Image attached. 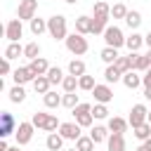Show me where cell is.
Segmentation results:
<instances>
[{"label":"cell","mask_w":151,"mask_h":151,"mask_svg":"<svg viewBox=\"0 0 151 151\" xmlns=\"http://www.w3.org/2000/svg\"><path fill=\"white\" fill-rule=\"evenodd\" d=\"M47 33L54 40H66L68 38V28H66V17L64 14H52L47 19Z\"/></svg>","instance_id":"cell-1"},{"label":"cell","mask_w":151,"mask_h":151,"mask_svg":"<svg viewBox=\"0 0 151 151\" xmlns=\"http://www.w3.org/2000/svg\"><path fill=\"white\" fill-rule=\"evenodd\" d=\"M64 42H66V50H68L71 54H76V57H80V54H85V52L90 50L87 38H85V35H80V33H76V31H73Z\"/></svg>","instance_id":"cell-2"},{"label":"cell","mask_w":151,"mask_h":151,"mask_svg":"<svg viewBox=\"0 0 151 151\" xmlns=\"http://www.w3.org/2000/svg\"><path fill=\"white\" fill-rule=\"evenodd\" d=\"M71 113H73V118H76V123H78L80 127H90L92 120H94V116H92V104H83V101H80Z\"/></svg>","instance_id":"cell-3"},{"label":"cell","mask_w":151,"mask_h":151,"mask_svg":"<svg viewBox=\"0 0 151 151\" xmlns=\"http://www.w3.org/2000/svg\"><path fill=\"white\" fill-rule=\"evenodd\" d=\"M33 130H35V125H33L31 120H24V123H19V125H17V132H14L17 146H26V144L33 139Z\"/></svg>","instance_id":"cell-4"},{"label":"cell","mask_w":151,"mask_h":151,"mask_svg":"<svg viewBox=\"0 0 151 151\" xmlns=\"http://www.w3.org/2000/svg\"><path fill=\"white\" fill-rule=\"evenodd\" d=\"M127 123L132 125V130L139 127V125H144V123H149V109H146L144 104H134V106L130 109V118H127Z\"/></svg>","instance_id":"cell-5"},{"label":"cell","mask_w":151,"mask_h":151,"mask_svg":"<svg viewBox=\"0 0 151 151\" xmlns=\"http://www.w3.org/2000/svg\"><path fill=\"white\" fill-rule=\"evenodd\" d=\"M35 12H38V0H19L17 19H21V21H31V19H35Z\"/></svg>","instance_id":"cell-6"},{"label":"cell","mask_w":151,"mask_h":151,"mask_svg":"<svg viewBox=\"0 0 151 151\" xmlns=\"http://www.w3.org/2000/svg\"><path fill=\"white\" fill-rule=\"evenodd\" d=\"M104 42H106V47H123L125 45V35H123V31L118 28V26H109L106 31H104Z\"/></svg>","instance_id":"cell-7"},{"label":"cell","mask_w":151,"mask_h":151,"mask_svg":"<svg viewBox=\"0 0 151 151\" xmlns=\"http://www.w3.org/2000/svg\"><path fill=\"white\" fill-rule=\"evenodd\" d=\"M17 120H14V116L9 113V111H2L0 113V137L5 139V137H9L12 132H17Z\"/></svg>","instance_id":"cell-8"},{"label":"cell","mask_w":151,"mask_h":151,"mask_svg":"<svg viewBox=\"0 0 151 151\" xmlns=\"http://www.w3.org/2000/svg\"><path fill=\"white\" fill-rule=\"evenodd\" d=\"M24 35V26H21V19H9L7 26H5V38L9 42H19V38Z\"/></svg>","instance_id":"cell-9"},{"label":"cell","mask_w":151,"mask_h":151,"mask_svg":"<svg viewBox=\"0 0 151 151\" xmlns=\"http://www.w3.org/2000/svg\"><path fill=\"white\" fill-rule=\"evenodd\" d=\"M12 78H14V85H26V83H33L38 76H35L28 66H19V68H14Z\"/></svg>","instance_id":"cell-10"},{"label":"cell","mask_w":151,"mask_h":151,"mask_svg":"<svg viewBox=\"0 0 151 151\" xmlns=\"http://www.w3.org/2000/svg\"><path fill=\"white\" fill-rule=\"evenodd\" d=\"M92 94H94V104H109L111 99H113V90H111V85H97L94 90H92Z\"/></svg>","instance_id":"cell-11"},{"label":"cell","mask_w":151,"mask_h":151,"mask_svg":"<svg viewBox=\"0 0 151 151\" xmlns=\"http://www.w3.org/2000/svg\"><path fill=\"white\" fill-rule=\"evenodd\" d=\"M59 134H61L64 139H71V142H78V139L83 137V134H80V125H78V123H61Z\"/></svg>","instance_id":"cell-12"},{"label":"cell","mask_w":151,"mask_h":151,"mask_svg":"<svg viewBox=\"0 0 151 151\" xmlns=\"http://www.w3.org/2000/svg\"><path fill=\"white\" fill-rule=\"evenodd\" d=\"M127 125H130V123H127L125 118L113 116V118H109V125H106V127H109V132H111V134H123V132L127 130Z\"/></svg>","instance_id":"cell-13"},{"label":"cell","mask_w":151,"mask_h":151,"mask_svg":"<svg viewBox=\"0 0 151 151\" xmlns=\"http://www.w3.org/2000/svg\"><path fill=\"white\" fill-rule=\"evenodd\" d=\"M76 33H80V35H87V33H92V17H78L76 19Z\"/></svg>","instance_id":"cell-14"},{"label":"cell","mask_w":151,"mask_h":151,"mask_svg":"<svg viewBox=\"0 0 151 151\" xmlns=\"http://www.w3.org/2000/svg\"><path fill=\"white\" fill-rule=\"evenodd\" d=\"M28 68H31L35 76H47V71H50V64H47L42 57H38V59L28 61Z\"/></svg>","instance_id":"cell-15"},{"label":"cell","mask_w":151,"mask_h":151,"mask_svg":"<svg viewBox=\"0 0 151 151\" xmlns=\"http://www.w3.org/2000/svg\"><path fill=\"white\" fill-rule=\"evenodd\" d=\"M45 146H47L50 151H61V146H64V137H61L59 132H50L47 139H45Z\"/></svg>","instance_id":"cell-16"},{"label":"cell","mask_w":151,"mask_h":151,"mask_svg":"<svg viewBox=\"0 0 151 151\" xmlns=\"http://www.w3.org/2000/svg\"><path fill=\"white\" fill-rule=\"evenodd\" d=\"M123 85L127 90H134L142 85V76H137V71H127V73H123Z\"/></svg>","instance_id":"cell-17"},{"label":"cell","mask_w":151,"mask_h":151,"mask_svg":"<svg viewBox=\"0 0 151 151\" xmlns=\"http://www.w3.org/2000/svg\"><path fill=\"white\" fill-rule=\"evenodd\" d=\"M106 146H109V151H125V137L123 134H109Z\"/></svg>","instance_id":"cell-18"},{"label":"cell","mask_w":151,"mask_h":151,"mask_svg":"<svg viewBox=\"0 0 151 151\" xmlns=\"http://www.w3.org/2000/svg\"><path fill=\"white\" fill-rule=\"evenodd\" d=\"M92 17H104V19H109V17H111V5H106L104 0H97V2L92 5Z\"/></svg>","instance_id":"cell-19"},{"label":"cell","mask_w":151,"mask_h":151,"mask_svg":"<svg viewBox=\"0 0 151 151\" xmlns=\"http://www.w3.org/2000/svg\"><path fill=\"white\" fill-rule=\"evenodd\" d=\"M142 45H144V35H139L137 31H132V35H130V38H125V47H127L130 52H137Z\"/></svg>","instance_id":"cell-20"},{"label":"cell","mask_w":151,"mask_h":151,"mask_svg":"<svg viewBox=\"0 0 151 151\" xmlns=\"http://www.w3.org/2000/svg\"><path fill=\"white\" fill-rule=\"evenodd\" d=\"M99 57H101V61H104V64L113 66V64L118 61V57H120V54H118V50H116V47H104V50L99 52Z\"/></svg>","instance_id":"cell-21"},{"label":"cell","mask_w":151,"mask_h":151,"mask_svg":"<svg viewBox=\"0 0 151 151\" xmlns=\"http://www.w3.org/2000/svg\"><path fill=\"white\" fill-rule=\"evenodd\" d=\"M90 137H92L94 144H101V142L109 139V127H104V125H94L92 132H90Z\"/></svg>","instance_id":"cell-22"},{"label":"cell","mask_w":151,"mask_h":151,"mask_svg":"<svg viewBox=\"0 0 151 151\" xmlns=\"http://www.w3.org/2000/svg\"><path fill=\"white\" fill-rule=\"evenodd\" d=\"M68 76H76V78L85 76V61L83 59H71L68 61Z\"/></svg>","instance_id":"cell-23"},{"label":"cell","mask_w":151,"mask_h":151,"mask_svg":"<svg viewBox=\"0 0 151 151\" xmlns=\"http://www.w3.org/2000/svg\"><path fill=\"white\" fill-rule=\"evenodd\" d=\"M61 99H64V97H61V94H57L54 90H50L47 94H42V101H45V106H47V109H57V106H61Z\"/></svg>","instance_id":"cell-24"},{"label":"cell","mask_w":151,"mask_h":151,"mask_svg":"<svg viewBox=\"0 0 151 151\" xmlns=\"http://www.w3.org/2000/svg\"><path fill=\"white\" fill-rule=\"evenodd\" d=\"M28 24H31V33H33V35H42V33L47 31V19L35 17V19H31Z\"/></svg>","instance_id":"cell-25"},{"label":"cell","mask_w":151,"mask_h":151,"mask_svg":"<svg viewBox=\"0 0 151 151\" xmlns=\"http://www.w3.org/2000/svg\"><path fill=\"white\" fill-rule=\"evenodd\" d=\"M64 71L59 68V66H50V71H47V80L52 83V85H61L64 83Z\"/></svg>","instance_id":"cell-26"},{"label":"cell","mask_w":151,"mask_h":151,"mask_svg":"<svg viewBox=\"0 0 151 151\" xmlns=\"http://www.w3.org/2000/svg\"><path fill=\"white\" fill-rule=\"evenodd\" d=\"M50 80H47V76H38L35 80H33V90L38 92V94H47L50 92Z\"/></svg>","instance_id":"cell-27"},{"label":"cell","mask_w":151,"mask_h":151,"mask_svg":"<svg viewBox=\"0 0 151 151\" xmlns=\"http://www.w3.org/2000/svg\"><path fill=\"white\" fill-rule=\"evenodd\" d=\"M104 80H106V85L118 83V80H123V73H120L116 66H106V71H104Z\"/></svg>","instance_id":"cell-28"},{"label":"cell","mask_w":151,"mask_h":151,"mask_svg":"<svg viewBox=\"0 0 151 151\" xmlns=\"http://www.w3.org/2000/svg\"><path fill=\"white\" fill-rule=\"evenodd\" d=\"M26 99V90H24V85H14L12 90H9V101L12 104H21Z\"/></svg>","instance_id":"cell-29"},{"label":"cell","mask_w":151,"mask_h":151,"mask_svg":"<svg viewBox=\"0 0 151 151\" xmlns=\"http://www.w3.org/2000/svg\"><path fill=\"white\" fill-rule=\"evenodd\" d=\"M125 24H127L132 31H137V28L142 26V14H139V12H134V9H130V12H127V17H125Z\"/></svg>","instance_id":"cell-30"},{"label":"cell","mask_w":151,"mask_h":151,"mask_svg":"<svg viewBox=\"0 0 151 151\" xmlns=\"http://www.w3.org/2000/svg\"><path fill=\"white\" fill-rule=\"evenodd\" d=\"M19 54H24V47L19 42H9L5 47V59H19Z\"/></svg>","instance_id":"cell-31"},{"label":"cell","mask_w":151,"mask_h":151,"mask_svg":"<svg viewBox=\"0 0 151 151\" xmlns=\"http://www.w3.org/2000/svg\"><path fill=\"white\" fill-rule=\"evenodd\" d=\"M24 57H26L28 61L38 59V57H40V45H38V42H28V45H24Z\"/></svg>","instance_id":"cell-32"},{"label":"cell","mask_w":151,"mask_h":151,"mask_svg":"<svg viewBox=\"0 0 151 151\" xmlns=\"http://www.w3.org/2000/svg\"><path fill=\"white\" fill-rule=\"evenodd\" d=\"M151 68V61H149V57L146 54H134V71H142V73H146Z\"/></svg>","instance_id":"cell-33"},{"label":"cell","mask_w":151,"mask_h":151,"mask_svg":"<svg viewBox=\"0 0 151 151\" xmlns=\"http://www.w3.org/2000/svg\"><path fill=\"white\" fill-rule=\"evenodd\" d=\"M47 120H50V113H45V111H38V113H33V116H31V123H33L38 130H45Z\"/></svg>","instance_id":"cell-34"},{"label":"cell","mask_w":151,"mask_h":151,"mask_svg":"<svg viewBox=\"0 0 151 151\" xmlns=\"http://www.w3.org/2000/svg\"><path fill=\"white\" fill-rule=\"evenodd\" d=\"M106 28H109V19H104V17H92V33H101V35H104Z\"/></svg>","instance_id":"cell-35"},{"label":"cell","mask_w":151,"mask_h":151,"mask_svg":"<svg viewBox=\"0 0 151 151\" xmlns=\"http://www.w3.org/2000/svg\"><path fill=\"white\" fill-rule=\"evenodd\" d=\"M78 87H80V90H85V92H92V90L97 87V83H94V78H92V76H87V73H85V76H80V78H78Z\"/></svg>","instance_id":"cell-36"},{"label":"cell","mask_w":151,"mask_h":151,"mask_svg":"<svg viewBox=\"0 0 151 151\" xmlns=\"http://www.w3.org/2000/svg\"><path fill=\"white\" fill-rule=\"evenodd\" d=\"M80 104V99H78V94L76 92H64V99H61V106H66V109H76Z\"/></svg>","instance_id":"cell-37"},{"label":"cell","mask_w":151,"mask_h":151,"mask_svg":"<svg viewBox=\"0 0 151 151\" xmlns=\"http://www.w3.org/2000/svg\"><path fill=\"white\" fill-rule=\"evenodd\" d=\"M134 137H137L139 142H146V139H151V123H144V125L134 127Z\"/></svg>","instance_id":"cell-38"},{"label":"cell","mask_w":151,"mask_h":151,"mask_svg":"<svg viewBox=\"0 0 151 151\" xmlns=\"http://www.w3.org/2000/svg\"><path fill=\"white\" fill-rule=\"evenodd\" d=\"M127 12H130V9H127L123 2H116V5L111 7V17H113V19H125V17H127Z\"/></svg>","instance_id":"cell-39"},{"label":"cell","mask_w":151,"mask_h":151,"mask_svg":"<svg viewBox=\"0 0 151 151\" xmlns=\"http://www.w3.org/2000/svg\"><path fill=\"white\" fill-rule=\"evenodd\" d=\"M76 149H78V151H94V142H92V137H80V139L76 142Z\"/></svg>","instance_id":"cell-40"},{"label":"cell","mask_w":151,"mask_h":151,"mask_svg":"<svg viewBox=\"0 0 151 151\" xmlns=\"http://www.w3.org/2000/svg\"><path fill=\"white\" fill-rule=\"evenodd\" d=\"M92 116H94L97 120L109 118V109H106V104H94V106H92Z\"/></svg>","instance_id":"cell-41"},{"label":"cell","mask_w":151,"mask_h":151,"mask_svg":"<svg viewBox=\"0 0 151 151\" xmlns=\"http://www.w3.org/2000/svg\"><path fill=\"white\" fill-rule=\"evenodd\" d=\"M61 87H64V92H76V87H78V78H76V76H66L64 83H61Z\"/></svg>","instance_id":"cell-42"},{"label":"cell","mask_w":151,"mask_h":151,"mask_svg":"<svg viewBox=\"0 0 151 151\" xmlns=\"http://www.w3.org/2000/svg\"><path fill=\"white\" fill-rule=\"evenodd\" d=\"M59 127H61V123H59V118L50 113V120H47V125H45V132H54V130H59Z\"/></svg>","instance_id":"cell-43"},{"label":"cell","mask_w":151,"mask_h":151,"mask_svg":"<svg viewBox=\"0 0 151 151\" xmlns=\"http://www.w3.org/2000/svg\"><path fill=\"white\" fill-rule=\"evenodd\" d=\"M9 71H12V66H9V59H2V64H0V73H2V76H7Z\"/></svg>","instance_id":"cell-44"},{"label":"cell","mask_w":151,"mask_h":151,"mask_svg":"<svg viewBox=\"0 0 151 151\" xmlns=\"http://www.w3.org/2000/svg\"><path fill=\"white\" fill-rule=\"evenodd\" d=\"M142 85H144V87H151V68L142 76Z\"/></svg>","instance_id":"cell-45"},{"label":"cell","mask_w":151,"mask_h":151,"mask_svg":"<svg viewBox=\"0 0 151 151\" xmlns=\"http://www.w3.org/2000/svg\"><path fill=\"white\" fill-rule=\"evenodd\" d=\"M137 151H151V139H146V142H142V144L137 146Z\"/></svg>","instance_id":"cell-46"},{"label":"cell","mask_w":151,"mask_h":151,"mask_svg":"<svg viewBox=\"0 0 151 151\" xmlns=\"http://www.w3.org/2000/svg\"><path fill=\"white\" fill-rule=\"evenodd\" d=\"M144 45H146V47H149V50H151V31H149V33H146V35H144Z\"/></svg>","instance_id":"cell-47"},{"label":"cell","mask_w":151,"mask_h":151,"mask_svg":"<svg viewBox=\"0 0 151 151\" xmlns=\"http://www.w3.org/2000/svg\"><path fill=\"white\" fill-rule=\"evenodd\" d=\"M7 149H9V144H7L5 139H0V151H7Z\"/></svg>","instance_id":"cell-48"},{"label":"cell","mask_w":151,"mask_h":151,"mask_svg":"<svg viewBox=\"0 0 151 151\" xmlns=\"http://www.w3.org/2000/svg\"><path fill=\"white\" fill-rule=\"evenodd\" d=\"M144 97H146V99L151 101V87H144Z\"/></svg>","instance_id":"cell-49"},{"label":"cell","mask_w":151,"mask_h":151,"mask_svg":"<svg viewBox=\"0 0 151 151\" xmlns=\"http://www.w3.org/2000/svg\"><path fill=\"white\" fill-rule=\"evenodd\" d=\"M7 151H21V146H9Z\"/></svg>","instance_id":"cell-50"},{"label":"cell","mask_w":151,"mask_h":151,"mask_svg":"<svg viewBox=\"0 0 151 151\" xmlns=\"http://www.w3.org/2000/svg\"><path fill=\"white\" fill-rule=\"evenodd\" d=\"M64 2H68V5H76V2H78V0H64Z\"/></svg>","instance_id":"cell-51"},{"label":"cell","mask_w":151,"mask_h":151,"mask_svg":"<svg viewBox=\"0 0 151 151\" xmlns=\"http://www.w3.org/2000/svg\"><path fill=\"white\" fill-rule=\"evenodd\" d=\"M146 57H149V61H151V50H149V52H146Z\"/></svg>","instance_id":"cell-52"},{"label":"cell","mask_w":151,"mask_h":151,"mask_svg":"<svg viewBox=\"0 0 151 151\" xmlns=\"http://www.w3.org/2000/svg\"><path fill=\"white\" fill-rule=\"evenodd\" d=\"M149 123H151V109H149Z\"/></svg>","instance_id":"cell-53"},{"label":"cell","mask_w":151,"mask_h":151,"mask_svg":"<svg viewBox=\"0 0 151 151\" xmlns=\"http://www.w3.org/2000/svg\"><path fill=\"white\" fill-rule=\"evenodd\" d=\"M68 151H78V149H68Z\"/></svg>","instance_id":"cell-54"}]
</instances>
